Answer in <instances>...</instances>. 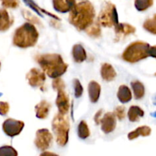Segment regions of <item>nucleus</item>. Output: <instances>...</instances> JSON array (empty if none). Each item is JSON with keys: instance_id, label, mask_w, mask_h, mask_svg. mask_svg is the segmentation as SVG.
<instances>
[{"instance_id": "34", "label": "nucleus", "mask_w": 156, "mask_h": 156, "mask_svg": "<svg viewBox=\"0 0 156 156\" xmlns=\"http://www.w3.org/2000/svg\"><path fill=\"white\" fill-rule=\"evenodd\" d=\"M40 156H59V155L51 152H44L40 155Z\"/></svg>"}, {"instance_id": "31", "label": "nucleus", "mask_w": 156, "mask_h": 156, "mask_svg": "<svg viewBox=\"0 0 156 156\" xmlns=\"http://www.w3.org/2000/svg\"><path fill=\"white\" fill-rule=\"evenodd\" d=\"M9 111V105L7 102L0 101V114L5 116Z\"/></svg>"}, {"instance_id": "33", "label": "nucleus", "mask_w": 156, "mask_h": 156, "mask_svg": "<svg viewBox=\"0 0 156 156\" xmlns=\"http://www.w3.org/2000/svg\"><path fill=\"white\" fill-rule=\"evenodd\" d=\"M149 56H152V57H154L156 59V46H153V47H149Z\"/></svg>"}, {"instance_id": "1", "label": "nucleus", "mask_w": 156, "mask_h": 156, "mask_svg": "<svg viewBox=\"0 0 156 156\" xmlns=\"http://www.w3.org/2000/svg\"><path fill=\"white\" fill-rule=\"evenodd\" d=\"M95 18V10L93 5L88 0L76 3L69 15V21L78 30H85Z\"/></svg>"}, {"instance_id": "24", "label": "nucleus", "mask_w": 156, "mask_h": 156, "mask_svg": "<svg viewBox=\"0 0 156 156\" xmlns=\"http://www.w3.org/2000/svg\"><path fill=\"white\" fill-rule=\"evenodd\" d=\"M78 136L82 140H86L90 136V129L85 120H82L78 125Z\"/></svg>"}, {"instance_id": "26", "label": "nucleus", "mask_w": 156, "mask_h": 156, "mask_svg": "<svg viewBox=\"0 0 156 156\" xmlns=\"http://www.w3.org/2000/svg\"><path fill=\"white\" fill-rule=\"evenodd\" d=\"M134 5L137 10L140 12H144L152 6L153 0H135Z\"/></svg>"}, {"instance_id": "28", "label": "nucleus", "mask_w": 156, "mask_h": 156, "mask_svg": "<svg viewBox=\"0 0 156 156\" xmlns=\"http://www.w3.org/2000/svg\"><path fill=\"white\" fill-rule=\"evenodd\" d=\"M73 88H74V92L76 98H79L83 94V87L81 84L80 81L77 79H75L73 80Z\"/></svg>"}, {"instance_id": "23", "label": "nucleus", "mask_w": 156, "mask_h": 156, "mask_svg": "<svg viewBox=\"0 0 156 156\" xmlns=\"http://www.w3.org/2000/svg\"><path fill=\"white\" fill-rule=\"evenodd\" d=\"M87 34L89 37L94 38H98L101 35V25L98 21H94L88 28L85 30Z\"/></svg>"}, {"instance_id": "36", "label": "nucleus", "mask_w": 156, "mask_h": 156, "mask_svg": "<svg viewBox=\"0 0 156 156\" xmlns=\"http://www.w3.org/2000/svg\"><path fill=\"white\" fill-rule=\"evenodd\" d=\"M0 67H1V62H0Z\"/></svg>"}, {"instance_id": "21", "label": "nucleus", "mask_w": 156, "mask_h": 156, "mask_svg": "<svg viewBox=\"0 0 156 156\" xmlns=\"http://www.w3.org/2000/svg\"><path fill=\"white\" fill-rule=\"evenodd\" d=\"M144 114L145 112L143 111V110L139 106H136V105L131 106L127 113L128 119L130 122L139 121V120L141 117H143Z\"/></svg>"}, {"instance_id": "14", "label": "nucleus", "mask_w": 156, "mask_h": 156, "mask_svg": "<svg viewBox=\"0 0 156 156\" xmlns=\"http://www.w3.org/2000/svg\"><path fill=\"white\" fill-rule=\"evenodd\" d=\"M101 85L95 81H91L88 84V92L89 100L91 103H96L99 100L101 95Z\"/></svg>"}, {"instance_id": "35", "label": "nucleus", "mask_w": 156, "mask_h": 156, "mask_svg": "<svg viewBox=\"0 0 156 156\" xmlns=\"http://www.w3.org/2000/svg\"><path fill=\"white\" fill-rule=\"evenodd\" d=\"M152 116H153V117H156V112L154 113V114H152Z\"/></svg>"}, {"instance_id": "15", "label": "nucleus", "mask_w": 156, "mask_h": 156, "mask_svg": "<svg viewBox=\"0 0 156 156\" xmlns=\"http://www.w3.org/2000/svg\"><path fill=\"white\" fill-rule=\"evenodd\" d=\"M14 23V19L5 9H0V31H6Z\"/></svg>"}, {"instance_id": "2", "label": "nucleus", "mask_w": 156, "mask_h": 156, "mask_svg": "<svg viewBox=\"0 0 156 156\" xmlns=\"http://www.w3.org/2000/svg\"><path fill=\"white\" fill-rule=\"evenodd\" d=\"M34 59L43 72L50 79L60 78L68 69V64L64 62L61 55L57 53L38 54Z\"/></svg>"}, {"instance_id": "25", "label": "nucleus", "mask_w": 156, "mask_h": 156, "mask_svg": "<svg viewBox=\"0 0 156 156\" xmlns=\"http://www.w3.org/2000/svg\"><path fill=\"white\" fill-rule=\"evenodd\" d=\"M143 28L149 33L156 35V14L151 18H148L143 23Z\"/></svg>"}, {"instance_id": "19", "label": "nucleus", "mask_w": 156, "mask_h": 156, "mask_svg": "<svg viewBox=\"0 0 156 156\" xmlns=\"http://www.w3.org/2000/svg\"><path fill=\"white\" fill-rule=\"evenodd\" d=\"M117 98L121 103L126 104L132 100V92L128 86L122 85L119 87L117 91Z\"/></svg>"}, {"instance_id": "30", "label": "nucleus", "mask_w": 156, "mask_h": 156, "mask_svg": "<svg viewBox=\"0 0 156 156\" xmlns=\"http://www.w3.org/2000/svg\"><path fill=\"white\" fill-rule=\"evenodd\" d=\"M2 5L6 9H16L19 6V0H1Z\"/></svg>"}, {"instance_id": "37", "label": "nucleus", "mask_w": 156, "mask_h": 156, "mask_svg": "<svg viewBox=\"0 0 156 156\" xmlns=\"http://www.w3.org/2000/svg\"><path fill=\"white\" fill-rule=\"evenodd\" d=\"M155 76H156V73H155Z\"/></svg>"}, {"instance_id": "27", "label": "nucleus", "mask_w": 156, "mask_h": 156, "mask_svg": "<svg viewBox=\"0 0 156 156\" xmlns=\"http://www.w3.org/2000/svg\"><path fill=\"white\" fill-rule=\"evenodd\" d=\"M0 156H18V152L10 146L0 147Z\"/></svg>"}, {"instance_id": "20", "label": "nucleus", "mask_w": 156, "mask_h": 156, "mask_svg": "<svg viewBox=\"0 0 156 156\" xmlns=\"http://www.w3.org/2000/svg\"><path fill=\"white\" fill-rule=\"evenodd\" d=\"M152 133V129L148 126H139L135 130L132 131L128 134V139L129 140H133L139 136H149Z\"/></svg>"}, {"instance_id": "4", "label": "nucleus", "mask_w": 156, "mask_h": 156, "mask_svg": "<svg viewBox=\"0 0 156 156\" xmlns=\"http://www.w3.org/2000/svg\"><path fill=\"white\" fill-rule=\"evenodd\" d=\"M150 45L144 41H135L128 45L123 52L122 59L127 62L135 63L149 57Z\"/></svg>"}, {"instance_id": "9", "label": "nucleus", "mask_w": 156, "mask_h": 156, "mask_svg": "<svg viewBox=\"0 0 156 156\" xmlns=\"http://www.w3.org/2000/svg\"><path fill=\"white\" fill-rule=\"evenodd\" d=\"M24 122L12 118L7 119L2 123L3 132L5 133V135L10 137H14L19 135L24 129Z\"/></svg>"}, {"instance_id": "17", "label": "nucleus", "mask_w": 156, "mask_h": 156, "mask_svg": "<svg viewBox=\"0 0 156 156\" xmlns=\"http://www.w3.org/2000/svg\"><path fill=\"white\" fill-rule=\"evenodd\" d=\"M101 76L103 80L106 82H111L115 79L117 76V73L114 67L109 63H103L101 67Z\"/></svg>"}, {"instance_id": "13", "label": "nucleus", "mask_w": 156, "mask_h": 156, "mask_svg": "<svg viewBox=\"0 0 156 156\" xmlns=\"http://www.w3.org/2000/svg\"><path fill=\"white\" fill-rule=\"evenodd\" d=\"M52 1L55 10L60 13L70 12L76 3V0H52Z\"/></svg>"}, {"instance_id": "18", "label": "nucleus", "mask_w": 156, "mask_h": 156, "mask_svg": "<svg viewBox=\"0 0 156 156\" xmlns=\"http://www.w3.org/2000/svg\"><path fill=\"white\" fill-rule=\"evenodd\" d=\"M72 55L74 62L81 63L84 62L87 58V53L85 48L81 44H75L72 50Z\"/></svg>"}, {"instance_id": "32", "label": "nucleus", "mask_w": 156, "mask_h": 156, "mask_svg": "<svg viewBox=\"0 0 156 156\" xmlns=\"http://www.w3.org/2000/svg\"><path fill=\"white\" fill-rule=\"evenodd\" d=\"M103 112H104L103 110H99V111L96 113L95 115H94V122H95V123L97 125H99V123H100V120H101V117H102V114H103Z\"/></svg>"}, {"instance_id": "22", "label": "nucleus", "mask_w": 156, "mask_h": 156, "mask_svg": "<svg viewBox=\"0 0 156 156\" xmlns=\"http://www.w3.org/2000/svg\"><path fill=\"white\" fill-rule=\"evenodd\" d=\"M131 87L133 91L134 98L136 100L142 99L145 95V87L141 82L135 80L131 82Z\"/></svg>"}, {"instance_id": "12", "label": "nucleus", "mask_w": 156, "mask_h": 156, "mask_svg": "<svg viewBox=\"0 0 156 156\" xmlns=\"http://www.w3.org/2000/svg\"><path fill=\"white\" fill-rule=\"evenodd\" d=\"M114 31H115V41H122L127 37L129 35L133 34L136 32V28L131 24L127 23H119L115 27H114Z\"/></svg>"}, {"instance_id": "11", "label": "nucleus", "mask_w": 156, "mask_h": 156, "mask_svg": "<svg viewBox=\"0 0 156 156\" xmlns=\"http://www.w3.org/2000/svg\"><path fill=\"white\" fill-rule=\"evenodd\" d=\"M99 124H101V129L105 134H109L115 129L117 118L114 113H106L101 117Z\"/></svg>"}, {"instance_id": "7", "label": "nucleus", "mask_w": 156, "mask_h": 156, "mask_svg": "<svg viewBox=\"0 0 156 156\" xmlns=\"http://www.w3.org/2000/svg\"><path fill=\"white\" fill-rule=\"evenodd\" d=\"M52 86L57 92V97L56 99V105L58 108L59 113L66 115L69 110V98L65 91V82L62 79H53Z\"/></svg>"}, {"instance_id": "8", "label": "nucleus", "mask_w": 156, "mask_h": 156, "mask_svg": "<svg viewBox=\"0 0 156 156\" xmlns=\"http://www.w3.org/2000/svg\"><path fill=\"white\" fill-rule=\"evenodd\" d=\"M53 137L47 129H40L36 132L34 144L39 150L45 151L51 146Z\"/></svg>"}, {"instance_id": "6", "label": "nucleus", "mask_w": 156, "mask_h": 156, "mask_svg": "<svg viewBox=\"0 0 156 156\" xmlns=\"http://www.w3.org/2000/svg\"><path fill=\"white\" fill-rule=\"evenodd\" d=\"M97 21L102 27H115L119 24L118 14L115 5L110 2H105L99 13Z\"/></svg>"}, {"instance_id": "16", "label": "nucleus", "mask_w": 156, "mask_h": 156, "mask_svg": "<svg viewBox=\"0 0 156 156\" xmlns=\"http://www.w3.org/2000/svg\"><path fill=\"white\" fill-rule=\"evenodd\" d=\"M51 105L48 101L45 100L41 101L40 103L35 106V112H36V117L37 118L44 120L46 119L49 115Z\"/></svg>"}, {"instance_id": "10", "label": "nucleus", "mask_w": 156, "mask_h": 156, "mask_svg": "<svg viewBox=\"0 0 156 156\" xmlns=\"http://www.w3.org/2000/svg\"><path fill=\"white\" fill-rule=\"evenodd\" d=\"M29 85L33 88H42L46 81V74L39 69L33 68L26 75Z\"/></svg>"}, {"instance_id": "29", "label": "nucleus", "mask_w": 156, "mask_h": 156, "mask_svg": "<svg viewBox=\"0 0 156 156\" xmlns=\"http://www.w3.org/2000/svg\"><path fill=\"white\" fill-rule=\"evenodd\" d=\"M114 114L116 118L118 119L119 120H123L126 118V108L123 106H118L114 111Z\"/></svg>"}, {"instance_id": "5", "label": "nucleus", "mask_w": 156, "mask_h": 156, "mask_svg": "<svg viewBox=\"0 0 156 156\" xmlns=\"http://www.w3.org/2000/svg\"><path fill=\"white\" fill-rule=\"evenodd\" d=\"M52 129L57 144L63 147L69 141V121L66 115L58 113L52 120Z\"/></svg>"}, {"instance_id": "3", "label": "nucleus", "mask_w": 156, "mask_h": 156, "mask_svg": "<svg viewBox=\"0 0 156 156\" xmlns=\"http://www.w3.org/2000/svg\"><path fill=\"white\" fill-rule=\"evenodd\" d=\"M39 38L36 27L30 22H26L15 30L12 43L15 47L26 49L34 47Z\"/></svg>"}]
</instances>
